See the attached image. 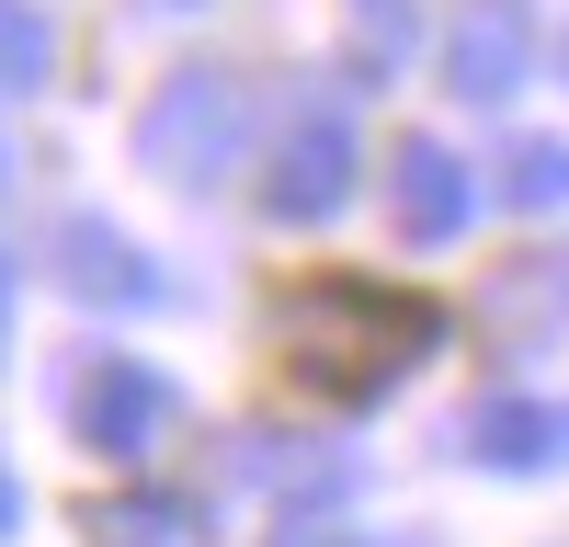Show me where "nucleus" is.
<instances>
[{
  "instance_id": "1",
  "label": "nucleus",
  "mask_w": 569,
  "mask_h": 547,
  "mask_svg": "<svg viewBox=\"0 0 569 547\" xmlns=\"http://www.w3.org/2000/svg\"><path fill=\"white\" fill-rule=\"evenodd\" d=\"M228 137H240V103H228V80H171L160 115L137 126V149H149V171L194 182L206 160H228Z\"/></svg>"
},
{
  "instance_id": "2",
  "label": "nucleus",
  "mask_w": 569,
  "mask_h": 547,
  "mask_svg": "<svg viewBox=\"0 0 569 547\" xmlns=\"http://www.w3.org/2000/svg\"><path fill=\"white\" fill-rule=\"evenodd\" d=\"M330 195H342V149H330V126H308V149L284 160V182H273V206L284 217H319Z\"/></svg>"
},
{
  "instance_id": "3",
  "label": "nucleus",
  "mask_w": 569,
  "mask_h": 547,
  "mask_svg": "<svg viewBox=\"0 0 569 547\" xmlns=\"http://www.w3.org/2000/svg\"><path fill=\"white\" fill-rule=\"evenodd\" d=\"M137 422H160L149 377H103V388H91V434H137Z\"/></svg>"
},
{
  "instance_id": "4",
  "label": "nucleus",
  "mask_w": 569,
  "mask_h": 547,
  "mask_svg": "<svg viewBox=\"0 0 569 547\" xmlns=\"http://www.w3.org/2000/svg\"><path fill=\"white\" fill-rule=\"evenodd\" d=\"M34 69H46V23L23 0H0V80H34Z\"/></svg>"
},
{
  "instance_id": "5",
  "label": "nucleus",
  "mask_w": 569,
  "mask_h": 547,
  "mask_svg": "<svg viewBox=\"0 0 569 547\" xmlns=\"http://www.w3.org/2000/svg\"><path fill=\"white\" fill-rule=\"evenodd\" d=\"M399 171H410V228H445V217H456V182H445V160H433V149H410Z\"/></svg>"
}]
</instances>
